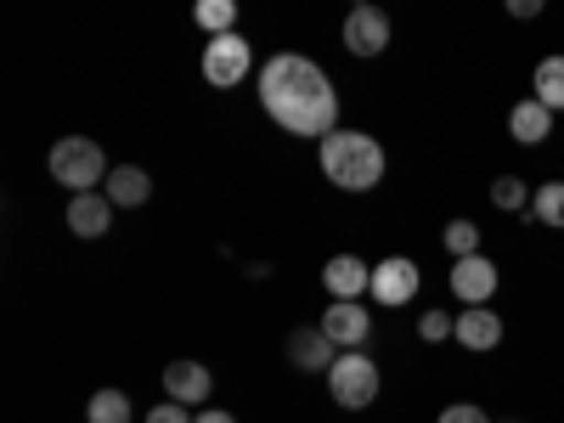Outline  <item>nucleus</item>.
Returning <instances> with one entry per match:
<instances>
[{"label":"nucleus","mask_w":564,"mask_h":423,"mask_svg":"<svg viewBox=\"0 0 564 423\" xmlns=\"http://www.w3.org/2000/svg\"><path fill=\"white\" fill-rule=\"evenodd\" d=\"M148 423H198V417H193V406L164 401V406H153V412H148Z\"/></svg>","instance_id":"25"},{"label":"nucleus","mask_w":564,"mask_h":423,"mask_svg":"<svg viewBox=\"0 0 564 423\" xmlns=\"http://www.w3.org/2000/svg\"><path fill=\"white\" fill-rule=\"evenodd\" d=\"M435 423H491V417H486V406H475V401H452V406H441Z\"/></svg>","instance_id":"24"},{"label":"nucleus","mask_w":564,"mask_h":423,"mask_svg":"<svg viewBox=\"0 0 564 423\" xmlns=\"http://www.w3.org/2000/svg\"><path fill=\"white\" fill-rule=\"evenodd\" d=\"M508 135L520 141V148H542V141L553 135V113H547L536 97L513 102V108H508Z\"/></svg>","instance_id":"16"},{"label":"nucleus","mask_w":564,"mask_h":423,"mask_svg":"<svg viewBox=\"0 0 564 423\" xmlns=\"http://www.w3.org/2000/svg\"><path fill=\"white\" fill-rule=\"evenodd\" d=\"M508 12H513V18H536L542 0H508Z\"/></svg>","instance_id":"26"},{"label":"nucleus","mask_w":564,"mask_h":423,"mask_svg":"<svg viewBox=\"0 0 564 423\" xmlns=\"http://www.w3.org/2000/svg\"><path fill=\"white\" fill-rule=\"evenodd\" d=\"M198 423H238V417L220 412V406H204V412H198Z\"/></svg>","instance_id":"27"},{"label":"nucleus","mask_w":564,"mask_h":423,"mask_svg":"<svg viewBox=\"0 0 564 423\" xmlns=\"http://www.w3.org/2000/svg\"><path fill=\"white\" fill-rule=\"evenodd\" d=\"M316 164L339 193H372L384 181V148L367 130H334L327 141H316Z\"/></svg>","instance_id":"2"},{"label":"nucleus","mask_w":564,"mask_h":423,"mask_svg":"<svg viewBox=\"0 0 564 423\" xmlns=\"http://www.w3.org/2000/svg\"><path fill=\"white\" fill-rule=\"evenodd\" d=\"M417 282H423V271H417V260L412 254H390V260H379L372 265V300L379 305H412L417 300Z\"/></svg>","instance_id":"6"},{"label":"nucleus","mask_w":564,"mask_h":423,"mask_svg":"<svg viewBox=\"0 0 564 423\" xmlns=\"http://www.w3.org/2000/svg\"><path fill=\"white\" fill-rule=\"evenodd\" d=\"M531 198H536V193H531L525 175H497V181H491V204H497L502 215H525Z\"/></svg>","instance_id":"18"},{"label":"nucleus","mask_w":564,"mask_h":423,"mask_svg":"<svg viewBox=\"0 0 564 423\" xmlns=\"http://www.w3.org/2000/svg\"><path fill=\"white\" fill-rule=\"evenodd\" d=\"M452 334H457V316H446V311H423L417 316V339L423 345H446Z\"/></svg>","instance_id":"23"},{"label":"nucleus","mask_w":564,"mask_h":423,"mask_svg":"<svg viewBox=\"0 0 564 423\" xmlns=\"http://www.w3.org/2000/svg\"><path fill=\"white\" fill-rule=\"evenodd\" d=\"M452 294H457L463 305H491V294H497V265H491V254L457 260V265H452Z\"/></svg>","instance_id":"10"},{"label":"nucleus","mask_w":564,"mask_h":423,"mask_svg":"<svg viewBox=\"0 0 564 423\" xmlns=\"http://www.w3.org/2000/svg\"><path fill=\"white\" fill-rule=\"evenodd\" d=\"M502 334H508V327H502V316L491 311V305H463L457 311V345L463 350H475V356H486V350H497L502 345Z\"/></svg>","instance_id":"9"},{"label":"nucleus","mask_w":564,"mask_h":423,"mask_svg":"<svg viewBox=\"0 0 564 423\" xmlns=\"http://www.w3.org/2000/svg\"><path fill=\"white\" fill-rule=\"evenodd\" d=\"M102 193H108L113 209H141V204L153 198V175L141 170V164H113L108 181H102Z\"/></svg>","instance_id":"14"},{"label":"nucleus","mask_w":564,"mask_h":423,"mask_svg":"<svg viewBox=\"0 0 564 423\" xmlns=\"http://www.w3.org/2000/svg\"><path fill=\"white\" fill-rule=\"evenodd\" d=\"M390 45V12L384 7H356L345 18V52L350 57H379Z\"/></svg>","instance_id":"7"},{"label":"nucleus","mask_w":564,"mask_h":423,"mask_svg":"<svg viewBox=\"0 0 564 423\" xmlns=\"http://www.w3.org/2000/svg\"><path fill=\"white\" fill-rule=\"evenodd\" d=\"M45 164H52V181H57V186H68V198L97 193V186L108 181V153H102L90 135H63Z\"/></svg>","instance_id":"3"},{"label":"nucleus","mask_w":564,"mask_h":423,"mask_svg":"<svg viewBox=\"0 0 564 423\" xmlns=\"http://www.w3.org/2000/svg\"><path fill=\"white\" fill-rule=\"evenodd\" d=\"M531 215H536L547 231H564V181H542V186H536Z\"/></svg>","instance_id":"20"},{"label":"nucleus","mask_w":564,"mask_h":423,"mask_svg":"<svg viewBox=\"0 0 564 423\" xmlns=\"http://www.w3.org/2000/svg\"><path fill=\"white\" fill-rule=\"evenodd\" d=\"M85 423H130V395L124 390H97V395H90Z\"/></svg>","instance_id":"21"},{"label":"nucleus","mask_w":564,"mask_h":423,"mask_svg":"<svg viewBox=\"0 0 564 423\" xmlns=\"http://www.w3.org/2000/svg\"><path fill=\"white\" fill-rule=\"evenodd\" d=\"M508 423H513V417H508Z\"/></svg>","instance_id":"28"},{"label":"nucleus","mask_w":564,"mask_h":423,"mask_svg":"<svg viewBox=\"0 0 564 423\" xmlns=\"http://www.w3.org/2000/svg\"><path fill=\"white\" fill-rule=\"evenodd\" d=\"M316 327H322V334L334 339L339 350H361V345H367V334H372V316H367V305H361V300H334Z\"/></svg>","instance_id":"8"},{"label":"nucleus","mask_w":564,"mask_h":423,"mask_svg":"<svg viewBox=\"0 0 564 423\" xmlns=\"http://www.w3.org/2000/svg\"><path fill=\"white\" fill-rule=\"evenodd\" d=\"M113 226V204H108V193H79V198H68V231L74 238H102V231Z\"/></svg>","instance_id":"15"},{"label":"nucleus","mask_w":564,"mask_h":423,"mask_svg":"<svg viewBox=\"0 0 564 423\" xmlns=\"http://www.w3.org/2000/svg\"><path fill=\"white\" fill-rule=\"evenodd\" d=\"M198 29L209 34V40H220V34H238L231 23H238V0H198Z\"/></svg>","instance_id":"19"},{"label":"nucleus","mask_w":564,"mask_h":423,"mask_svg":"<svg viewBox=\"0 0 564 423\" xmlns=\"http://www.w3.org/2000/svg\"><path fill=\"white\" fill-rule=\"evenodd\" d=\"M384 379H379V361H372L367 350H345L334 367H327V395H334V406L345 412H367L372 401H379Z\"/></svg>","instance_id":"4"},{"label":"nucleus","mask_w":564,"mask_h":423,"mask_svg":"<svg viewBox=\"0 0 564 423\" xmlns=\"http://www.w3.org/2000/svg\"><path fill=\"white\" fill-rule=\"evenodd\" d=\"M322 282L334 300H361V294H372V265L356 260V254H334L322 265Z\"/></svg>","instance_id":"13"},{"label":"nucleus","mask_w":564,"mask_h":423,"mask_svg":"<svg viewBox=\"0 0 564 423\" xmlns=\"http://www.w3.org/2000/svg\"><path fill=\"white\" fill-rule=\"evenodd\" d=\"M531 97L547 108V113H564V57H542L536 74H531Z\"/></svg>","instance_id":"17"},{"label":"nucleus","mask_w":564,"mask_h":423,"mask_svg":"<svg viewBox=\"0 0 564 423\" xmlns=\"http://www.w3.org/2000/svg\"><path fill=\"white\" fill-rule=\"evenodd\" d=\"M249 68H254V45H249L243 34H220V40H209V45H204V79H209L215 90L243 85V79H249Z\"/></svg>","instance_id":"5"},{"label":"nucleus","mask_w":564,"mask_h":423,"mask_svg":"<svg viewBox=\"0 0 564 423\" xmlns=\"http://www.w3.org/2000/svg\"><path fill=\"white\" fill-rule=\"evenodd\" d=\"M446 254H452V260L480 254V226H475V220H452V226H446Z\"/></svg>","instance_id":"22"},{"label":"nucleus","mask_w":564,"mask_h":423,"mask_svg":"<svg viewBox=\"0 0 564 423\" xmlns=\"http://www.w3.org/2000/svg\"><path fill=\"white\" fill-rule=\"evenodd\" d=\"M260 108L289 130V135H316L327 141L339 130V90L322 74V63L300 52H276L260 68Z\"/></svg>","instance_id":"1"},{"label":"nucleus","mask_w":564,"mask_h":423,"mask_svg":"<svg viewBox=\"0 0 564 423\" xmlns=\"http://www.w3.org/2000/svg\"><path fill=\"white\" fill-rule=\"evenodd\" d=\"M215 395V379L204 361H170L164 367V401H181V406H204Z\"/></svg>","instance_id":"11"},{"label":"nucleus","mask_w":564,"mask_h":423,"mask_svg":"<svg viewBox=\"0 0 564 423\" xmlns=\"http://www.w3.org/2000/svg\"><path fill=\"white\" fill-rule=\"evenodd\" d=\"M339 356H345V350L327 339L322 327H294V334H289V361H294L300 372H327Z\"/></svg>","instance_id":"12"}]
</instances>
